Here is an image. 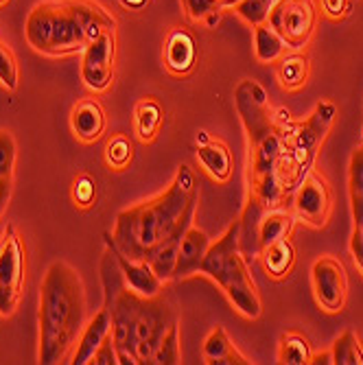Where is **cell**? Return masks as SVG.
I'll list each match as a JSON object with an SVG mask.
<instances>
[{"instance_id":"cell-42","label":"cell","mask_w":363,"mask_h":365,"mask_svg":"<svg viewBox=\"0 0 363 365\" xmlns=\"http://www.w3.org/2000/svg\"><path fill=\"white\" fill-rule=\"evenodd\" d=\"M147 3H149V0H121V5H123L125 9H134V11L143 9Z\"/></svg>"},{"instance_id":"cell-36","label":"cell","mask_w":363,"mask_h":365,"mask_svg":"<svg viewBox=\"0 0 363 365\" xmlns=\"http://www.w3.org/2000/svg\"><path fill=\"white\" fill-rule=\"evenodd\" d=\"M73 199L79 208H90L96 199V182L90 175H79L73 184Z\"/></svg>"},{"instance_id":"cell-21","label":"cell","mask_w":363,"mask_h":365,"mask_svg":"<svg viewBox=\"0 0 363 365\" xmlns=\"http://www.w3.org/2000/svg\"><path fill=\"white\" fill-rule=\"evenodd\" d=\"M285 155V138L280 131H272L267 138H262L256 147H252V171L250 178H258L278 167L280 158Z\"/></svg>"},{"instance_id":"cell-17","label":"cell","mask_w":363,"mask_h":365,"mask_svg":"<svg viewBox=\"0 0 363 365\" xmlns=\"http://www.w3.org/2000/svg\"><path fill=\"white\" fill-rule=\"evenodd\" d=\"M71 127L81 143H96L106 131V112L101 103L96 98H81L71 112Z\"/></svg>"},{"instance_id":"cell-7","label":"cell","mask_w":363,"mask_h":365,"mask_svg":"<svg viewBox=\"0 0 363 365\" xmlns=\"http://www.w3.org/2000/svg\"><path fill=\"white\" fill-rule=\"evenodd\" d=\"M317 5L315 0H276L267 22L280 33L289 48L300 51L309 44L317 26Z\"/></svg>"},{"instance_id":"cell-47","label":"cell","mask_w":363,"mask_h":365,"mask_svg":"<svg viewBox=\"0 0 363 365\" xmlns=\"http://www.w3.org/2000/svg\"><path fill=\"white\" fill-rule=\"evenodd\" d=\"M219 5H221V0H219Z\"/></svg>"},{"instance_id":"cell-16","label":"cell","mask_w":363,"mask_h":365,"mask_svg":"<svg viewBox=\"0 0 363 365\" xmlns=\"http://www.w3.org/2000/svg\"><path fill=\"white\" fill-rule=\"evenodd\" d=\"M112 335V311L106 304L101 311H98L81 330V337L77 341L75 354L71 359V363L75 365H88L96 352V348L101 346L108 337Z\"/></svg>"},{"instance_id":"cell-9","label":"cell","mask_w":363,"mask_h":365,"mask_svg":"<svg viewBox=\"0 0 363 365\" xmlns=\"http://www.w3.org/2000/svg\"><path fill=\"white\" fill-rule=\"evenodd\" d=\"M235 106L241 116V123L247 131L250 147H256L262 138H267L272 131H276L267 92L258 81L243 79L235 90Z\"/></svg>"},{"instance_id":"cell-31","label":"cell","mask_w":363,"mask_h":365,"mask_svg":"<svg viewBox=\"0 0 363 365\" xmlns=\"http://www.w3.org/2000/svg\"><path fill=\"white\" fill-rule=\"evenodd\" d=\"M178 363H182V350H180V324L175 322L167 330V335H164L151 365H178Z\"/></svg>"},{"instance_id":"cell-10","label":"cell","mask_w":363,"mask_h":365,"mask_svg":"<svg viewBox=\"0 0 363 365\" xmlns=\"http://www.w3.org/2000/svg\"><path fill=\"white\" fill-rule=\"evenodd\" d=\"M114 61H116V31H108L83 48V57H81L83 86L94 94L110 90L114 81Z\"/></svg>"},{"instance_id":"cell-29","label":"cell","mask_w":363,"mask_h":365,"mask_svg":"<svg viewBox=\"0 0 363 365\" xmlns=\"http://www.w3.org/2000/svg\"><path fill=\"white\" fill-rule=\"evenodd\" d=\"M331 352L335 365H363V346L354 330H344L335 339Z\"/></svg>"},{"instance_id":"cell-15","label":"cell","mask_w":363,"mask_h":365,"mask_svg":"<svg viewBox=\"0 0 363 365\" xmlns=\"http://www.w3.org/2000/svg\"><path fill=\"white\" fill-rule=\"evenodd\" d=\"M210 247V239L204 230L200 227H188L182 237L180 250H178V260H175V274L173 280H184L190 278L193 274L200 272L202 260Z\"/></svg>"},{"instance_id":"cell-12","label":"cell","mask_w":363,"mask_h":365,"mask_svg":"<svg viewBox=\"0 0 363 365\" xmlns=\"http://www.w3.org/2000/svg\"><path fill=\"white\" fill-rule=\"evenodd\" d=\"M333 210V192L328 182L315 173L309 171L302 182L298 184V192H295V212L298 217L313 225V227H324L328 223Z\"/></svg>"},{"instance_id":"cell-32","label":"cell","mask_w":363,"mask_h":365,"mask_svg":"<svg viewBox=\"0 0 363 365\" xmlns=\"http://www.w3.org/2000/svg\"><path fill=\"white\" fill-rule=\"evenodd\" d=\"M274 5H276V0H241L235 7V14L241 20H245L250 26H258L262 22H267Z\"/></svg>"},{"instance_id":"cell-6","label":"cell","mask_w":363,"mask_h":365,"mask_svg":"<svg viewBox=\"0 0 363 365\" xmlns=\"http://www.w3.org/2000/svg\"><path fill=\"white\" fill-rule=\"evenodd\" d=\"M26 258L14 225H7L0 239V317H11L24 289Z\"/></svg>"},{"instance_id":"cell-37","label":"cell","mask_w":363,"mask_h":365,"mask_svg":"<svg viewBox=\"0 0 363 365\" xmlns=\"http://www.w3.org/2000/svg\"><path fill=\"white\" fill-rule=\"evenodd\" d=\"M90 363H96V365H116L118 363V352H116V346L112 341V335L96 348Z\"/></svg>"},{"instance_id":"cell-27","label":"cell","mask_w":363,"mask_h":365,"mask_svg":"<svg viewBox=\"0 0 363 365\" xmlns=\"http://www.w3.org/2000/svg\"><path fill=\"white\" fill-rule=\"evenodd\" d=\"M348 188L354 225H363V147H357L350 155Z\"/></svg>"},{"instance_id":"cell-40","label":"cell","mask_w":363,"mask_h":365,"mask_svg":"<svg viewBox=\"0 0 363 365\" xmlns=\"http://www.w3.org/2000/svg\"><path fill=\"white\" fill-rule=\"evenodd\" d=\"M11 188H14V178H5L0 175V217L5 215L9 199H11Z\"/></svg>"},{"instance_id":"cell-4","label":"cell","mask_w":363,"mask_h":365,"mask_svg":"<svg viewBox=\"0 0 363 365\" xmlns=\"http://www.w3.org/2000/svg\"><path fill=\"white\" fill-rule=\"evenodd\" d=\"M200 272L223 289L227 300L243 317H260V297L247 269V258L239 250V221L230 225L223 237L208 247Z\"/></svg>"},{"instance_id":"cell-24","label":"cell","mask_w":363,"mask_h":365,"mask_svg":"<svg viewBox=\"0 0 363 365\" xmlns=\"http://www.w3.org/2000/svg\"><path fill=\"white\" fill-rule=\"evenodd\" d=\"M285 48H289L287 42L280 38V33L270 22L254 26V53L260 63L278 61L285 55Z\"/></svg>"},{"instance_id":"cell-25","label":"cell","mask_w":363,"mask_h":365,"mask_svg":"<svg viewBox=\"0 0 363 365\" xmlns=\"http://www.w3.org/2000/svg\"><path fill=\"white\" fill-rule=\"evenodd\" d=\"M164 112L155 98H143L134 112V131L140 143H151L162 125Z\"/></svg>"},{"instance_id":"cell-11","label":"cell","mask_w":363,"mask_h":365,"mask_svg":"<svg viewBox=\"0 0 363 365\" xmlns=\"http://www.w3.org/2000/svg\"><path fill=\"white\" fill-rule=\"evenodd\" d=\"M311 280L315 300L324 311L337 313L344 309L348 295V278L342 260H337L335 256L317 258L311 269Z\"/></svg>"},{"instance_id":"cell-3","label":"cell","mask_w":363,"mask_h":365,"mask_svg":"<svg viewBox=\"0 0 363 365\" xmlns=\"http://www.w3.org/2000/svg\"><path fill=\"white\" fill-rule=\"evenodd\" d=\"M108 31H116V20L94 0H44L31 9L24 38L33 51L66 57L83 53Z\"/></svg>"},{"instance_id":"cell-41","label":"cell","mask_w":363,"mask_h":365,"mask_svg":"<svg viewBox=\"0 0 363 365\" xmlns=\"http://www.w3.org/2000/svg\"><path fill=\"white\" fill-rule=\"evenodd\" d=\"M313 365H331L333 363V352H324V354H311V361Z\"/></svg>"},{"instance_id":"cell-35","label":"cell","mask_w":363,"mask_h":365,"mask_svg":"<svg viewBox=\"0 0 363 365\" xmlns=\"http://www.w3.org/2000/svg\"><path fill=\"white\" fill-rule=\"evenodd\" d=\"M16 169V140L11 131L0 129V175L14 178Z\"/></svg>"},{"instance_id":"cell-33","label":"cell","mask_w":363,"mask_h":365,"mask_svg":"<svg viewBox=\"0 0 363 365\" xmlns=\"http://www.w3.org/2000/svg\"><path fill=\"white\" fill-rule=\"evenodd\" d=\"M131 155H134V147H131L129 138L123 134L114 136L106 147V162L114 171H123L131 162Z\"/></svg>"},{"instance_id":"cell-28","label":"cell","mask_w":363,"mask_h":365,"mask_svg":"<svg viewBox=\"0 0 363 365\" xmlns=\"http://www.w3.org/2000/svg\"><path fill=\"white\" fill-rule=\"evenodd\" d=\"M311 361V344L298 333H287L280 337L278 363L282 365H305Z\"/></svg>"},{"instance_id":"cell-18","label":"cell","mask_w":363,"mask_h":365,"mask_svg":"<svg viewBox=\"0 0 363 365\" xmlns=\"http://www.w3.org/2000/svg\"><path fill=\"white\" fill-rule=\"evenodd\" d=\"M265 212H267V208L262 206L260 199L250 192V199H247V204L239 219V250L247 260L254 256H260L258 232H260V221L265 217Z\"/></svg>"},{"instance_id":"cell-30","label":"cell","mask_w":363,"mask_h":365,"mask_svg":"<svg viewBox=\"0 0 363 365\" xmlns=\"http://www.w3.org/2000/svg\"><path fill=\"white\" fill-rule=\"evenodd\" d=\"M184 11L188 20L193 22H202L208 29L217 26L221 20V5L219 0H182Z\"/></svg>"},{"instance_id":"cell-45","label":"cell","mask_w":363,"mask_h":365,"mask_svg":"<svg viewBox=\"0 0 363 365\" xmlns=\"http://www.w3.org/2000/svg\"><path fill=\"white\" fill-rule=\"evenodd\" d=\"M7 3H9V0H0V7H5Z\"/></svg>"},{"instance_id":"cell-20","label":"cell","mask_w":363,"mask_h":365,"mask_svg":"<svg viewBox=\"0 0 363 365\" xmlns=\"http://www.w3.org/2000/svg\"><path fill=\"white\" fill-rule=\"evenodd\" d=\"M197 158H200L202 167L215 182L225 184L230 180V175H232V155H230L225 145H221L217 140L200 145L197 147Z\"/></svg>"},{"instance_id":"cell-2","label":"cell","mask_w":363,"mask_h":365,"mask_svg":"<svg viewBox=\"0 0 363 365\" xmlns=\"http://www.w3.org/2000/svg\"><path fill=\"white\" fill-rule=\"evenodd\" d=\"M38 319L40 363H71L86 326V289L79 272L66 260H55L48 264L40 284Z\"/></svg>"},{"instance_id":"cell-22","label":"cell","mask_w":363,"mask_h":365,"mask_svg":"<svg viewBox=\"0 0 363 365\" xmlns=\"http://www.w3.org/2000/svg\"><path fill=\"white\" fill-rule=\"evenodd\" d=\"M260 256H262V264H265L267 274L274 280H282L289 276L295 262V247L289 239H280L267 247H262Z\"/></svg>"},{"instance_id":"cell-46","label":"cell","mask_w":363,"mask_h":365,"mask_svg":"<svg viewBox=\"0 0 363 365\" xmlns=\"http://www.w3.org/2000/svg\"><path fill=\"white\" fill-rule=\"evenodd\" d=\"M359 227H361V230H363V225H359Z\"/></svg>"},{"instance_id":"cell-43","label":"cell","mask_w":363,"mask_h":365,"mask_svg":"<svg viewBox=\"0 0 363 365\" xmlns=\"http://www.w3.org/2000/svg\"><path fill=\"white\" fill-rule=\"evenodd\" d=\"M206 143H210V136L206 134V131H197V147L206 145Z\"/></svg>"},{"instance_id":"cell-26","label":"cell","mask_w":363,"mask_h":365,"mask_svg":"<svg viewBox=\"0 0 363 365\" xmlns=\"http://www.w3.org/2000/svg\"><path fill=\"white\" fill-rule=\"evenodd\" d=\"M291 230H293V215H289L280 208L267 210L260 221V232H258L260 252H262V247H267L280 239H289Z\"/></svg>"},{"instance_id":"cell-34","label":"cell","mask_w":363,"mask_h":365,"mask_svg":"<svg viewBox=\"0 0 363 365\" xmlns=\"http://www.w3.org/2000/svg\"><path fill=\"white\" fill-rule=\"evenodd\" d=\"M0 86L9 92L18 88V61L7 44H0Z\"/></svg>"},{"instance_id":"cell-23","label":"cell","mask_w":363,"mask_h":365,"mask_svg":"<svg viewBox=\"0 0 363 365\" xmlns=\"http://www.w3.org/2000/svg\"><path fill=\"white\" fill-rule=\"evenodd\" d=\"M309 73H311V61L307 55L302 53H291L280 57L278 63V81L285 90L295 92L307 86L309 81Z\"/></svg>"},{"instance_id":"cell-1","label":"cell","mask_w":363,"mask_h":365,"mask_svg":"<svg viewBox=\"0 0 363 365\" xmlns=\"http://www.w3.org/2000/svg\"><path fill=\"white\" fill-rule=\"evenodd\" d=\"M195 208V175L186 164H180L175 178L160 195L116 215L112 243L131 260H149L162 243L193 225Z\"/></svg>"},{"instance_id":"cell-14","label":"cell","mask_w":363,"mask_h":365,"mask_svg":"<svg viewBox=\"0 0 363 365\" xmlns=\"http://www.w3.org/2000/svg\"><path fill=\"white\" fill-rule=\"evenodd\" d=\"M110 247H112V252L116 256L118 272L125 278V284L129 289H134L143 297H155V295H160L164 282L158 278V274L153 272V267H151L147 260H131V258H127L125 254H121L114 247V243H110Z\"/></svg>"},{"instance_id":"cell-13","label":"cell","mask_w":363,"mask_h":365,"mask_svg":"<svg viewBox=\"0 0 363 365\" xmlns=\"http://www.w3.org/2000/svg\"><path fill=\"white\" fill-rule=\"evenodd\" d=\"M164 68L171 75L184 77L197 63V42L193 33L184 26H175L164 40Z\"/></svg>"},{"instance_id":"cell-44","label":"cell","mask_w":363,"mask_h":365,"mask_svg":"<svg viewBox=\"0 0 363 365\" xmlns=\"http://www.w3.org/2000/svg\"><path fill=\"white\" fill-rule=\"evenodd\" d=\"M241 0H221V9H235Z\"/></svg>"},{"instance_id":"cell-8","label":"cell","mask_w":363,"mask_h":365,"mask_svg":"<svg viewBox=\"0 0 363 365\" xmlns=\"http://www.w3.org/2000/svg\"><path fill=\"white\" fill-rule=\"evenodd\" d=\"M333 120H335V106L328 103V101H322V103H317L313 114L307 118V123H302L298 129L293 131L291 149L287 155L293 164L295 173H298L300 182H302L305 173H309L313 158H315L322 140L326 138Z\"/></svg>"},{"instance_id":"cell-38","label":"cell","mask_w":363,"mask_h":365,"mask_svg":"<svg viewBox=\"0 0 363 365\" xmlns=\"http://www.w3.org/2000/svg\"><path fill=\"white\" fill-rule=\"evenodd\" d=\"M322 11L331 20H344L350 14V0H322Z\"/></svg>"},{"instance_id":"cell-19","label":"cell","mask_w":363,"mask_h":365,"mask_svg":"<svg viewBox=\"0 0 363 365\" xmlns=\"http://www.w3.org/2000/svg\"><path fill=\"white\" fill-rule=\"evenodd\" d=\"M202 354L208 365H250L252 363L235 348V344L230 341L227 333L221 326L210 330V335L204 341Z\"/></svg>"},{"instance_id":"cell-5","label":"cell","mask_w":363,"mask_h":365,"mask_svg":"<svg viewBox=\"0 0 363 365\" xmlns=\"http://www.w3.org/2000/svg\"><path fill=\"white\" fill-rule=\"evenodd\" d=\"M175 315L169 309V304L155 297H145L134 324L129 328V335L125 341V348L118 352V363L123 365H138L153 361L167 330L175 324Z\"/></svg>"},{"instance_id":"cell-39","label":"cell","mask_w":363,"mask_h":365,"mask_svg":"<svg viewBox=\"0 0 363 365\" xmlns=\"http://www.w3.org/2000/svg\"><path fill=\"white\" fill-rule=\"evenodd\" d=\"M350 252H352V258L357 262V267L363 272V230L359 225H354L352 230V237H350Z\"/></svg>"}]
</instances>
